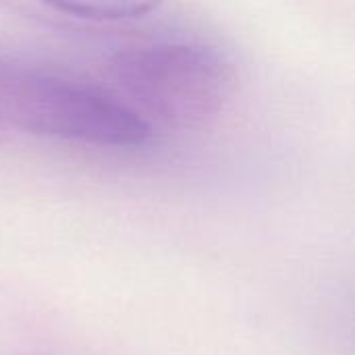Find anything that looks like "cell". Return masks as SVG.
<instances>
[{
	"label": "cell",
	"instance_id": "277c9868",
	"mask_svg": "<svg viewBox=\"0 0 355 355\" xmlns=\"http://www.w3.org/2000/svg\"><path fill=\"white\" fill-rule=\"evenodd\" d=\"M2 131H4V129H2V127H0V139H2Z\"/></svg>",
	"mask_w": 355,
	"mask_h": 355
},
{
	"label": "cell",
	"instance_id": "7a4b0ae2",
	"mask_svg": "<svg viewBox=\"0 0 355 355\" xmlns=\"http://www.w3.org/2000/svg\"><path fill=\"white\" fill-rule=\"evenodd\" d=\"M106 75L119 100L141 119L193 129L216 119L235 92V71L227 58L204 44L164 42L116 52ZM146 121V119H144Z\"/></svg>",
	"mask_w": 355,
	"mask_h": 355
},
{
	"label": "cell",
	"instance_id": "6da1fadb",
	"mask_svg": "<svg viewBox=\"0 0 355 355\" xmlns=\"http://www.w3.org/2000/svg\"><path fill=\"white\" fill-rule=\"evenodd\" d=\"M0 127L112 150L141 148L152 133L116 96L8 56H0Z\"/></svg>",
	"mask_w": 355,
	"mask_h": 355
},
{
	"label": "cell",
	"instance_id": "3957f363",
	"mask_svg": "<svg viewBox=\"0 0 355 355\" xmlns=\"http://www.w3.org/2000/svg\"><path fill=\"white\" fill-rule=\"evenodd\" d=\"M56 10L92 21H127L156 10L162 0H44Z\"/></svg>",
	"mask_w": 355,
	"mask_h": 355
}]
</instances>
